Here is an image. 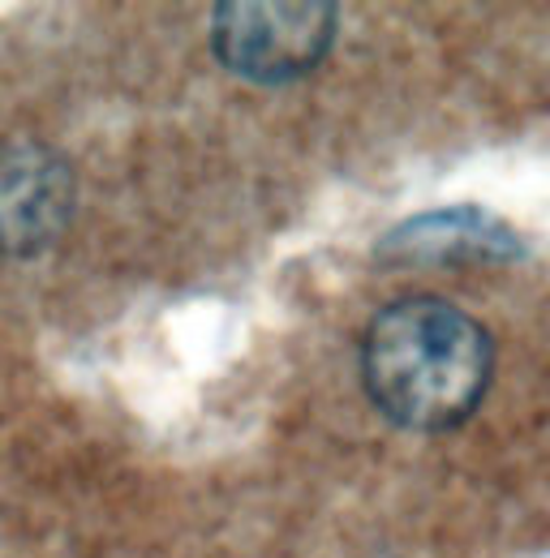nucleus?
Here are the masks:
<instances>
[{
  "instance_id": "nucleus-1",
  "label": "nucleus",
  "mask_w": 550,
  "mask_h": 558,
  "mask_svg": "<svg viewBox=\"0 0 550 558\" xmlns=\"http://www.w3.org/2000/svg\"><path fill=\"white\" fill-rule=\"evenodd\" d=\"M494 374V344L478 318L443 296H400L361 336L370 404L400 429L443 434L478 413Z\"/></svg>"
},
{
  "instance_id": "nucleus-2",
  "label": "nucleus",
  "mask_w": 550,
  "mask_h": 558,
  "mask_svg": "<svg viewBox=\"0 0 550 558\" xmlns=\"http://www.w3.org/2000/svg\"><path fill=\"white\" fill-rule=\"evenodd\" d=\"M340 31V9L319 0H224L211 13V52L241 82L284 86L314 73Z\"/></svg>"
},
{
  "instance_id": "nucleus-3",
  "label": "nucleus",
  "mask_w": 550,
  "mask_h": 558,
  "mask_svg": "<svg viewBox=\"0 0 550 558\" xmlns=\"http://www.w3.org/2000/svg\"><path fill=\"white\" fill-rule=\"evenodd\" d=\"M73 168L35 138L0 142V258H31L65 232Z\"/></svg>"
},
{
  "instance_id": "nucleus-4",
  "label": "nucleus",
  "mask_w": 550,
  "mask_h": 558,
  "mask_svg": "<svg viewBox=\"0 0 550 558\" xmlns=\"http://www.w3.org/2000/svg\"><path fill=\"white\" fill-rule=\"evenodd\" d=\"M387 263H507L521 258V232L481 207L426 210L392 228L379 245Z\"/></svg>"
}]
</instances>
